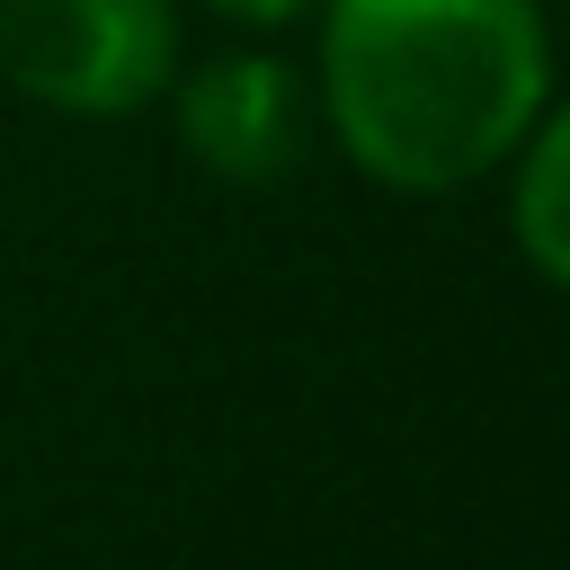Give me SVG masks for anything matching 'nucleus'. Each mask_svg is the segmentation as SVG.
Masks as SVG:
<instances>
[{"label": "nucleus", "mask_w": 570, "mask_h": 570, "mask_svg": "<svg viewBox=\"0 0 570 570\" xmlns=\"http://www.w3.org/2000/svg\"><path fill=\"white\" fill-rule=\"evenodd\" d=\"M178 62L169 0H0V71L62 116H125Z\"/></svg>", "instance_id": "obj_2"}, {"label": "nucleus", "mask_w": 570, "mask_h": 570, "mask_svg": "<svg viewBox=\"0 0 570 570\" xmlns=\"http://www.w3.org/2000/svg\"><path fill=\"white\" fill-rule=\"evenodd\" d=\"M525 134L534 142H525V169H517V240L552 285H570V107L534 116Z\"/></svg>", "instance_id": "obj_4"}, {"label": "nucleus", "mask_w": 570, "mask_h": 570, "mask_svg": "<svg viewBox=\"0 0 570 570\" xmlns=\"http://www.w3.org/2000/svg\"><path fill=\"white\" fill-rule=\"evenodd\" d=\"M552 89L534 0H330L321 107L365 178L436 196L499 169Z\"/></svg>", "instance_id": "obj_1"}, {"label": "nucleus", "mask_w": 570, "mask_h": 570, "mask_svg": "<svg viewBox=\"0 0 570 570\" xmlns=\"http://www.w3.org/2000/svg\"><path fill=\"white\" fill-rule=\"evenodd\" d=\"M178 134L214 178L267 187L303 160V80L276 53H214L178 89Z\"/></svg>", "instance_id": "obj_3"}, {"label": "nucleus", "mask_w": 570, "mask_h": 570, "mask_svg": "<svg viewBox=\"0 0 570 570\" xmlns=\"http://www.w3.org/2000/svg\"><path fill=\"white\" fill-rule=\"evenodd\" d=\"M205 9H223V18H240V27H285V18H303L312 0H205Z\"/></svg>", "instance_id": "obj_5"}]
</instances>
